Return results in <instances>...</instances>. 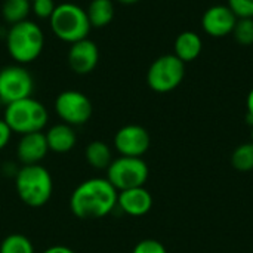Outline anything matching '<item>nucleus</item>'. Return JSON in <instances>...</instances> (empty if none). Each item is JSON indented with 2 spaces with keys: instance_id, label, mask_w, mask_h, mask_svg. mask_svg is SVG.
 I'll return each mask as SVG.
<instances>
[{
  "instance_id": "1",
  "label": "nucleus",
  "mask_w": 253,
  "mask_h": 253,
  "mask_svg": "<svg viewBox=\"0 0 253 253\" xmlns=\"http://www.w3.org/2000/svg\"><path fill=\"white\" fill-rule=\"evenodd\" d=\"M119 191L107 178H90L80 182L70 196V209L82 221L108 216L117 208Z\"/></svg>"
},
{
  "instance_id": "2",
  "label": "nucleus",
  "mask_w": 253,
  "mask_h": 253,
  "mask_svg": "<svg viewBox=\"0 0 253 253\" xmlns=\"http://www.w3.org/2000/svg\"><path fill=\"white\" fill-rule=\"evenodd\" d=\"M15 190L19 200L33 209L43 208L53 194V179L42 165L21 166L15 176Z\"/></svg>"
},
{
  "instance_id": "3",
  "label": "nucleus",
  "mask_w": 253,
  "mask_h": 253,
  "mask_svg": "<svg viewBox=\"0 0 253 253\" xmlns=\"http://www.w3.org/2000/svg\"><path fill=\"white\" fill-rule=\"evenodd\" d=\"M44 46V34L42 28L25 19L10 25L6 34V47L9 55L18 64H30L36 61Z\"/></svg>"
},
{
  "instance_id": "4",
  "label": "nucleus",
  "mask_w": 253,
  "mask_h": 253,
  "mask_svg": "<svg viewBox=\"0 0 253 253\" xmlns=\"http://www.w3.org/2000/svg\"><path fill=\"white\" fill-rule=\"evenodd\" d=\"M3 120L13 133L27 135L43 132L49 122V113L40 101L30 96L6 105Z\"/></svg>"
},
{
  "instance_id": "5",
  "label": "nucleus",
  "mask_w": 253,
  "mask_h": 253,
  "mask_svg": "<svg viewBox=\"0 0 253 253\" xmlns=\"http://www.w3.org/2000/svg\"><path fill=\"white\" fill-rule=\"evenodd\" d=\"M49 21L52 33L59 40L70 44L87 39L89 31L92 28L86 10L76 3L56 4Z\"/></svg>"
},
{
  "instance_id": "6",
  "label": "nucleus",
  "mask_w": 253,
  "mask_h": 253,
  "mask_svg": "<svg viewBox=\"0 0 253 253\" xmlns=\"http://www.w3.org/2000/svg\"><path fill=\"white\" fill-rule=\"evenodd\" d=\"M148 176L150 169L142 157L119 156L107 168V179L117 191L145 187Z\"/></svg>"
},
{
  "instance_id": "7",
  "label": "nucleus",
  "mask_w": 253,
  "mask_h": 253,
  "mask_svg": "<svg viewBox=\"0 0 253 253\" xmlns=\"http://www.w3.org/2000/svg\"><path fill=\"white\" fill-rule=\"evenodd\" d=\"M185 77V64L173 53L162 55L151 62L147 71V84L157 93L175 90Z\"/></svg>"
},
{
  "instance_id": "8",
  "label": "nucleus",
  "mask_w": 253,
  "mask_h": 253,
  "mask_svg": "<svg viewBox=\"0 0 253 253\" xmlns=\"http://www.w3.org/2000/svg\"><path fill=\"white\" fill-rule=\"evenodd\" d=\"M33 90L34 79L21 64L7 65L0 70V99L3 105L30 98Z\"/></svg>"
},
{
  "instance_id": "9",
  "label": "nucleus",
  "mask_w": 253,
  "mask_h": 253,
  "mask_svg": "<svg viewBox=\"0 0 253 253\" xmlns=\"http://www.w3.org/2000/svg\"><path fill=\"white\" fill-rule=\"evenodd\" d=\"M55 113L62 120L73 127L87 123L93 113V105L90 99L80 90H64L55 99Z\"/></svg>"
},
{
  "instance_id": "10",
  "label": "nucleus",
  "mask_w": 253,
  "mask_h": 253,
  "mask_svg": "<svg viewBox=\"0 0 253 253\" xmlns=\"http://www.w3.org/2000/svg\"><path fill=\"white\" fill-rule=\"evenodd\" d=\"M113 144L120 156L142 157L150 150L151 138L141 125H125L116 132Z\"/></svg>"
},
{
  "instance_id": "11",
  "label": "nucleus",
  "mask_w": 253,
  "mask_h": 253,
  "mask_svg": "<svg viewBox=\"0 0 253 253\" xmlns=\"http://www.w3.org/2000/svg\"><path fill=\"white\" fill-rule=\"evenodd\" d=\"M237 19L239 18L228 4H213L205 10L202 16V28L208 36L222 39L233 34Z\"/></svg>"
},
{
  "instance_id": "12",
  "label": "nucleus",
  "mask_w": 253,
  "mask_h": 253,
  "mask_svg": "<svg viewBox=\"0 0 253 253\" xmlns=\"http://www.w3.org/2000/svg\"><path fill=\"white\" fill-rule=\"evenodd\" d=\"M68 65L76 74H89L92 73L99 61V49L95 42L89 37L71 43L68 49Z\"/></svg>"
},
{
  "instance_id": "13",
  "label": "nucleus",
  "mask_w": 253,
  "mask_h": 253,
  "mask_svg": "<svg viewBox=\"0 0 253 253\" xmlns=\"http://www.w3.org/2000/svg\"><path fill=\"white\" fill-rule=\"evenodd\" d=\"M47 153H49V147L44 132H33V133L21 135L19 142L16 145V157L22 166L42 165Z\"/></svg>"
},
{
  "instance_id": "14",
  "label": "nucleus",
  "mask_w": 253,
  "mask_h": 253,
  "mask_svg": "<svg viewBox=\"0 0 253 253\" xmlns=\"http://www.w3.org/2000/svg\"><path fill=\"white\" fill-rule=\"evenodd\" d=\"M117 208L129 216H144L153 208V196L145 187H136L130 190L119 191Z\"/></svg>"
},
{
  "instance_id": "15",
  "label": "nucleus",
  "mask_w": 253,
  "mask_h": 253,
  "mask_svg": "<svg viewBox=\"0 0 253 253\" xmlns=\"http://www.w3.org/2000/svg\"><path fill=\"white\" fill-rule=\"evenodd\" d=\"M49 151H53L56 154H65L70 153L76 144H77V135L73 126L67 123H56L44 132Z\"/></svg>"
},
{
  "instance_id": "16",
  "label": "nucleus",
  "mask_w": 253,
  "mask_h": 253,
  "mask_svg": "<svg viewBox=\"0 0 253 253\" xmlns=\"http://www.w3.org/2000/svg\"><path fill=\"white\" fill-rule=\"evenodd\" d=\"M203 49V40L196 31H182L175 39L173 55L184 64L196 61Z\"/></svg>"
},
{
  "instance_id": "17",
  "label": "nucleus",
  "mask_w": 253,
  "mask_h": 253,
  "mask_svg": "<svg viewBox=\"0 0 253 253\" xmlns=\"http://www.w3.org/2000/svg\"><path fill=\"white\" fill-rule=\"evenodd\" d=\"M86 162L90 168L98 170H107L113 162V153L108 144L104 141H92L86 145L84 150Z\"/></svg>"
},
{
  "instance_id": "18",
  "label": "nucleus",
  "mask_w": 253,
  "mask_h": 253,
  "mask_svg": "<svg viewBox=\"0 0 253 253\" xmlns=\"http://www.w3.org/2000/svg\"><path fill=\"white\" fill-rule=\"evenodd\" d=\"M86 13L90 27H107L114 18V3L113 0H92L86 9Z\"/></svg>"
},
{
  "instance_id": "19",
  "label": "nucleus",
  "mask_w": 253,
  "mask_h": 253,
  "mask_svg": "<svg viewBox=\"0 0 253 253\" xmlns=\"http://www.w3.org/2000/svg\"><path fill=\"white\" fill-rule=\"evenodd\" d=\"M30 12H31L30 0H4L1 6V16L9 25L25 21Z\"/></svg>"
},
{
  "instance_id": "20",
  "label": "nucleus",
  "mask_w": 253,
  "mask_h": 253,
  "mask_svg": "<svg viewBox=\"0 0 253 253\" xmlns=\"http://www.w3.org/2000/svg\"><path fill=\"white\" fill-rule=\"evenodd\" d=\"M0 253H36L33 242L19 233L6 236L0 243Z\"/></svg>"
},
{
  "instance_id": "21",
  "label": "nucleus",
  "mask_w": 253,
  "mask_h": 253,
  "mask_svg": "<svg viewBox=\"0 0 253 253\" xmlns=\"http://www.w3.org/2000/svg\"><path fill=\"white\" fill-rule=\"evenodd\" d=\"M231 166L237 172H251L253 170V142L240 144L231 154Z\"/></svg>"
},
{
  "instance_id": "22",
  "label": "nucleus",
  "mask_w": 253,
  "mask_h": 253,
  "mask_svg": "<svg viewBox=\"0 0 253 253\" xmlns=\"http://www.w3.org/2000/svg\"><path fill=\"white\" fill-rule=\"evenodd\" d=\"M233 37L240 46H252L253 18H239L233 30Z\"/></svg>"
},
{
  "instance_id": "23",
  "label": "nucleus",
  "mask_w": 253,
  "mask_h": 253,
  "mask_svg": "<svg viewBox=\"0 0 253 253\" xmlns=\"http://www.w3.org/2000/svg\"><path fill=\"white\" fill-rule=\"evenodd\" d=\"M237 18H253V0H227Z\"/></svg>"
},
{
  "instance_id": "24",
  "label": "nucleus",
  "mask_w": 253,
  "mask_h": 253,
  "mask_svg": "<svg viewBox=\"0 0 253 253\" xmlns=\"http://www.w3.org/2000/svg\"><path fill=\"white\" fill-rule=\"evenodd\" d=\"M56 4L53 0H34L31 1V10L40 19H49L55 10Z\"/></svg>"
},
{
  "instance_id": "25",
  "label": "nucleus",
  "mask_w": 253,
  "mask_h": 253,
  "mask_svg": "<svg viewBox=\"0 0 253 253\" xmlns=\"http://www.w3.org/2000/svg\"><path fill=\"white\" fill-rule=\"evenodd\" d=\"M132 253H168L166 248L154 239H144L135 245Z\"/></svg>"
},
{
  "instance_id": "26",
  "label": "nucleus",
  "mask_w": 253,
  "mask_h": 253,
  "mask_svg": "<svg viewBox=\"0 0 253 253\" xmlns=\"http://www.w3.org/2000/svg\"><path fill=\"white\" fill-rule=\"evenodd\" d=\"M12 133L13 132L10 130L7 123L3 119H0V151L7 147V144H9V141L12 138Z\"/></svg>"
},
{
  "instance_id": "27",
  "label": "nucleus",
  "mask_w": 253,
  "mask_h": 253,
  "mask_svg": "<svg viewBox=\"0 0 253 253\" xmlns=\"http://www.w3.org/2000/svg\"><path fill=\"white\" fill-rule=\"evenodd\" d=\"M42 253H76L73 249L67 248V246H62V245H55V246H50L47 249H44Z\"/></svg>"
},
{
  "instance_id": "28",
  "label": "nucleus",
  "mask_w": 253,
  "mask_h": 253,
  "mask_svg": "<svg viewBox=\"0 0 253 253\" xmlns=\"http://www.w3.org/2000/svg\"><path fill=\"white\" fill-rule=\"evenodd\" d=\"M246 107H248V119L251 122V125H253V87L251 89L248 99H246Z\"/></svg>"
},
{
  "instance_id": "29",
  "label": "nucleus",
  "mask_w": 253,
  "mask_h": 253,
  "mask_svg": "<svg viewBox=\"0 0 253 253\" xmlns=\"http://www.w3.org/2000/svg\"><path fill=\"white\" fill-rule=\"evenodd\" d=\"M117 1L122 3V4H135V3H138L141 0H117Z\"/></svg>"
},
{
  "instance_id": "30",
  "label": "nucleus",
  "mask_w": 253,
  "mask_h": 253,
  "mask_svg": "<svg viewBox=\"0 0 253 253\" xmlns=\"http://www.w3.org/2000/svg\"><path fill=\"white\" fill-rule=\"evenodd\" d=\"M1 107H3V102H1V99H0V111H1Z\"/></svg>"
},
{
  "instance_id": "31",
  "label": "nucleus",
  "mask_w": 253,
  "mask_h": 253,
  "mask_svg": "<svg viewBox=\"0 0 253 253\" xmlns=\"http://www.w3.org/2000/svg\"><path fill=\"white\" fill-rule=\"evenodd\" d=\"M251 135H252V142H253V125H252V132H251Z\"/></svg>"
},
{
  "instance_id": "32",
  "label": "nucleus",
  "mask_w": 253,
  "mask_h": 253,
  "mask_svg": "<svg viewBox=\"0 0 253 253\" xmlns=\"http://www.w3.org/2000/svg\"><path fill=\"white\" fill-rule=\"evenodd\" d=\"M30 1H34V0H30Z\"/></svg>"
}]
</instances>
